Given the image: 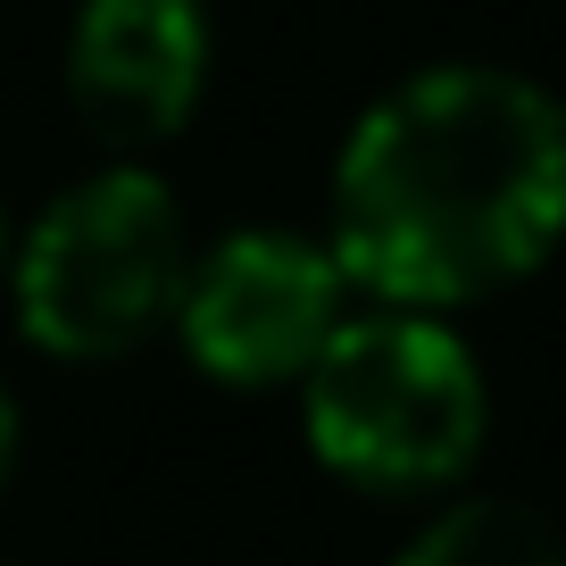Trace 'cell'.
<instances>
[{"label":"cell","instance_id":"obj_5","mask_svg":"<svg viewBox=\"0 0 566 566\" xmlns=\"http://www.w3.org/2000/svg\"><path fill=\"white\" fill-rule=\"evenodd\" d=\"M217 75L209 0H75L59 84L101 150L142 159L200 117Z\"/></svg>","mask_w":566,"mask_h":566},{"label":"cell","instance_id":"obj_3","mask_svg":"<svg viewBox=\"0 0 566 566\" xmlns=\"http://www.w3.org/2000/svg\"><path fill=\"white\" fill-rule=\"evenodd\" d=\"M483 424H492V391L475 350L424 308L342 317L317 367L301 375V433L317 467L375 500L459 483L483 450Z\"/></svg>","mask_w":566,"mask_h":566},{"label":"cell","instance_id":"obj_1","mask_svg":"<svg viewBox=\"0 0 566 566\" xmlns=\"http://www.w3.org/2000/svg\"><path fill=\"white\" fill-rule=\"evenodd\" d=\"M325 242L350 292L424 317L525 283L566 242L558 92L483 59L400 75L342 142Z\"/></svg>","mask_w":566,"mask_h":566},{"label":"cell","instance_id":"obj_8","mask_svg":"<svg viewBox=\"0 0 566 566\" xmlns=\"http://www.w3.org/2000/svg\"><path fill=\"white\" fill-rule=\"evenodd\" d=\"M9 250H18V226H9V209H0V292H9Z\"/></svg>","mask_w":566,"mask_h":566},{"label":"cell","instance_id":"obj_4","mask_svg":"<svg viewBox=\"0 0 566 566\" xmlns=\"http://www.w3.org/2000/svg\"><path fill=\"white\" fill-rule=\"evenodd\" d=\"M350 317V275L334 242L301 226H233L226 242L192 250L184 301L167 334L184 342L209 384L226 391H283L317 367L334 325Z\"/></svg>","mask_w":566,"mask_h":566},{"label":"cell","instance_id":"obj_6","mask_svg":"<svg viewBox=\"0 0 566 566\" xmlns=\"http://www.w3.org/2000/svg\"><path fill=\"white\" fill-rule=\"evenodd\" d=\"M391 566H566V542L533 500H459L442 509Z\"/></svg>","mask_w":566,"mask_h":566},{"label":"cell","instance_id":"obj_2","mask_svg":"<svg viewBox=\"0 0 566 566\" xmlns=\"http://www.w3.org/2000/svg\"><path fill=\"white\" fill-rule=\"evenodd\" d=\"M192 226L167 176L108 159L75 176L9 250L18 334L59 367H117L176 325Z\"/></svg>","mask_w":566,"mask_h":566},{"label":"cell","instance_id":"obj_7","mask_svg":"<svg viewBox=\"0 0 566 566\" xmlns=\"http://www.w3.org/2000/svg\"><path fill=\"white\" fill-rule=\"evenodd\" d=\"M18 450H25V408H18V391H9V375H0V492L18 475Z\"/></svg>","mask_w":566,"mask_h":566}]
</instances>
